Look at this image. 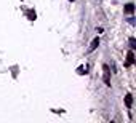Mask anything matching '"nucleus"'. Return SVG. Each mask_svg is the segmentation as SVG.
Masks as SVG:
<instances>
[{"label": "nucleus", "instance_id": "0eeeda50", "mask_svg": "<svg viewBox=\"0 0 136 123\" xmlns=\"http://www.w3.org/2000/svg\"><path fill=\"white\" fill-rule=\"evenodd\" d=\"M130 48H131V50L136 48V40H134V39H130Z\"/></svg>", "mask_w": 136, "mask_h": 123}, {"label": "nucleus", "instance_id": "f03ea898", "mask_svg": "<svg viewBox=\"0 0 136 123\" xmlns=\"http://www.w3.org/2000/svg\"><path fill=\"white\" fill-rule=\"evenodd\" d=\"M133 62H134V53H133V50H130L128 54H126V66H130Z\"/></svg>", "mask_w": 136, "mask_h": 123}, {"label": "nucleus", "instance_id": "20e7f679", "mask_svg": "<svg viewBox=\"0 0 136 123\" xmlns=\"http://www.w3.org/2000/svg\"><path fill=\"white\" fill-rule=\"evenodd\" d=\"M125 104H126V107H131V104H133V96L131 94H126L125 96Z\"/></svg>", "mask_w": 136, "mask_h": 123}, {"label": "nucleus", "instance_id": "7ed1b4c3", "mask_svg": "<svg viewBox=\"0 0 136 123\" xmlns=\"http://www.w3.org/2000/svg\"><path fill=\"white\" fill-rule=\"evenodd\" d=\"M98 45H99V39H98V37H96V39L91 42V45H90V51H95L96 48H98Z\"/></svg>", "mask_w": 136, "mask_h": 123}, {"label": "nucleus", "instance_id": "f257e3e1", "mask_svg": "<svg viewBox=\"0 0 136 123\" xmlns=\"http://www.w3.org/2000/svg\"><path fill=\"white\" fill-rule=\"evenodd\" d=\"M103 70H104V82L107 86H111V72H109V66H103Z\"/></svg>", "mask_w": 136, "mask_h": 123}, {"label": "nucleus", "instance_id": "39448f33", "mask_svg": "<svg viewBox=\"0 0 136 123\" xmlns=\"http://www.w3.org/2000/svg\"><path fill=\"white\" fill-rule=\"evenodd\" d=\"M125 11H126V13H133V11H134V5H133V3H126V5H125Z\"/></svg>", "mask_w": 136, "mask_h": 123}, {"label": "nucleus", "instance_id": "423d86ee", "mask_svg": "<svg viewBox=\"0 0 136 123\" xmlns=\"http://www.w3.org/2000/svg\"><path fill=\"white\" fill-rule=\"evenodd\" d=\"M87 70H88V67H83V66H80V67L77 69V72H78L80 75H83V74H87Z\"/></svg>", "mask_w": 136, "mask_h": 123}, {"label": "nucleus", "instance_id": "6e6552de", "mask_svg": "<svg viewBox=\"0 0 136 123\" xmlns=\"http://www.w3.org/2000/svg\"><path fill=\"white\" fill-rule=\"evenodd\" d=\"M29 19H32V21L35 19V11H32V10L29 11Z\"/></svg>", "mask_w": 136, "mask_h": 123}]
</instances>
